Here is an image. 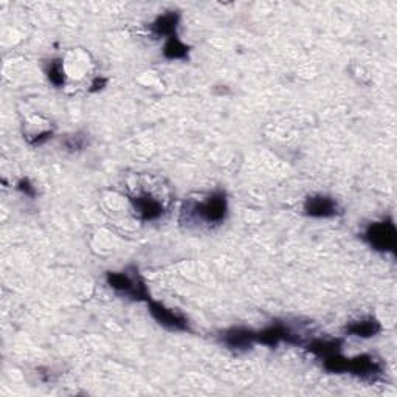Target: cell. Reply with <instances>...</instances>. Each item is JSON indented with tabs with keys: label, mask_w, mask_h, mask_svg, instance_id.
Segmentation results:
<instances>
[{
	"label": "cell",
	"mask_w": 397,
	"mask_h": 397,
	"mask_svg": "<svg viewBox=\"0 0 397 397\" xmlns=\"http://www.w3.org/2000/svg\"><path fill=\"white\" fill-rule=\"evenodd\" d=\"M222 343L234 351H247L257 343V332L245 327H232L222 334Z\"/></svg>",
	"instance_id": "8"
},
{
	"label": "cell",
	"mask_w": 397,
	"mask_h": 397,
	"mask_svg": "<svg viewBox=\"0 0 397 397\" xmlns=\"http://www.w3.org/2000/svg\"><path fill=\"white\" fill-rule=\"evenodd\" d=\"M346 332L349 335H354V337L369 339L382 332V325L379 323V320L369 317L365 320L349 323V325L346 326Z\"/></svg>",
	"instance_id": "11"
},
{
	"label": "cell",
	"mask_w": 397,
	"mask_h": 397,
	"mask_svg": "<svg viewBox=\"0 0 397 397\" xmlns=\"http://www.w3.org/2000/svg\"><path fill=\"white\" fill-rule=\"evenodd\" d=\"M179 20H180V15L177 11H168L166 15H161L154 20L149 29L156 36L172 38V36H177Z\"/></svg>",
	"instance_id": "10"
},
{
	"label": "cell",
	"mask_w": 397,
	"mask_h": 397,
	"mask_svg": "<svg viewBox=\"0 0 397 397\" xmlns=\"http://www.w3.org/2000/svg\"><path fill=\"white\" fill-rule=\"evenodd\" d=\"M346 373L357 375V378L363 380L375 382L382 375L383 368H382V363L378 359H374L373 355L362 354V355H357V357L348 359Z\"/></svg>",
	"instance_id": "5"
},
{
	"label": "cell",
	"mask_w": 397,
	"mask_h": 397,
	"mask_svg": "<svg viewBox=\"0 0 397 397\" xmlns=\"http://www.w3.org/2000/svg\"><path fill=\"white\" fill-rule=\"evenodd\" d=\"M47 76H49L50 83L56 87H63L65 84V72H64V65L63 60L60 59H55L51 60L47 67Z\"/></svg>",
	"instance_id": "14"
},
{
	"label": "cell",
	"mask_w": 397,
	"mask_h": 397,
	"mask_svg": "<svg viewBox=\"0 0 397 397\" xmlns=\"http://www.w3.org/2000/svg\"><path fill=\"white\" fill-rule=\"evenodd\" d=\"M131 202L141 220H156L165 213L163 205L149 194H140L137 197H132Z\"/></svg>",
	"instance_id": "9"
},
{
	"label": "cell",
	"mask_w": 397,
	"mask_h": 397,
	"mask_svg": "<svg viewBox=\"0 0 397 397\" xmlns=\"http://www.w3.org/2000/svg\"><path fill=\"white\" fill-rule=\"evenodd\" d=\"M363 238L378 252L394 253L397 247V232L393 220H382L371 224L366 228Z\"/></svg>",
	"instance_id": "2"
},
{
	"label": "cell",
	"mask_w": 397,
	"mask_h": 397,
	"mask_svg": "<svg viewBox=\"0 0 397 397\" xmlns=\"http://www.w3.org/2000/svg\"><path fill=\"white\" fill-rule=\"evenodd\" d=\"M306 349L309 353H312L314 355H317L320 359H326L329 355L339 354L341 351V340L332 339V340H312L311 343H307Z\"/></svg>",
	"instance_id": "12"
},
{
	"label": "cell",
	"mask_w": 397,
	"mask_h": 397,
	"mask_svg": "<svg viewBox=\"0 0 397 397\" xmlns=\"http://www.w3.org/2000/svg\"><path fill=\"white\" fill-rule=\"evenodd\" d=\"M227 213H228L227 194L222 191L213 193L205 202H202V204L196 206L197 216L208 222V224H220L222 220H225Z\"/></svg>",
	"instance_id": "3"
},
{
	"label": "cell",
	"mask_w": 397,
	"mask_h": 397,
	"mask_svg": "<svg viewBox=\"0 0 397 397\" xmlns=\"http://www.w3.org/2000/svg\"><path fill=\"white\" fill-rule=\"evenodd\" d=\"M305 211L311 218H334L340 213V208L332 197L329 196H311L305 202Z\"/></svg>",
	"instance_id": "7"
},
{
	"label": "cell",
	"mask_w": 397,
	"mask_h": 397,
	"mask_svg": "<svg viewBox=\"0 0 397 397\" xmlns=\"http://www.w3.org/2000/svg\"><path fill=\"white\" fill-rule=\"evenodd\" d=\"M65 147L69 151H81L84 149L87 145V138L84 133H76V136H72L65 140Z\"/></svg>",
	"instance_id": "15"
},
{
	"label": "cell",
	"mask_w": 397,
	"mask_h": 397,
	"mask_svg": "<svg viewBox=\"0 0 397 397\" xmlns=\"http://www.w3.org/2000/svg\"><path fill=\"white\" fill-rule=\"evenodd\" d=\"M188 53H190V47L181 42L177 36L168 38L163 49V56L166 59H186Z\"/></svg>",
	"instance_id": "13"
},
{
	"label": "cell",
	"mask_w": 397,
	"mask_h": 397,
	"mask_svg": "<svg viewBox=\"0 0 397 397\" xmlns=\"http://www.w3.org/2000/svg\"><path fill=\"white\" fill-rule=\"evenodd\" d=\"M106 84H107V79H106V78H103V76L95 78V79H93V83L90 84V89H89V90H90L92 93L99 92V90L104 89Z\"/></svg>",
	"instance_id": "17"
},
{
	"label": "cell",
	"mask_w": 397,
	"mask_h": 397,
	"mask_svg": "<svg viewBox=\"0 0 397 397\" xmlns=\"http://www.w3.org/2000/svg\"><path fill=\"white\" fill-rule=\"evenodd\" d=\"M106 279L107 284L121 295H126V297H131L136 301L147 302L151 300L145 281L141 279L137 270L133 272V277L126 272H107Z\"/></svg>",
	"instance_id": "1"
},
{
	"label": "cell",
	"mask_w": 397,
	"mask_h": 397,
	"mask_svg": "<svg viewBox=\"0 0 397 397\" xmlns=\"http://www.w3.org/2000/svg\"><path fill=\"white\" fill-rule=\"evenodd\" d=\"M51 136H53V133H51L50 131L42 132V133H39V136H36V138L30 140V143H31L33 146H36V145H42L44 141H47L49 138H51Z\"/></svg>",
	"instance_id": "18"
},
{
	"label": "cell",
	"mask_w": 397,
	"mask_h": 397,
	"mask_svg": "<svg viewBox=\"0 0 397 397\" xmlns=\"http://www.w3.org/2000/svg\"><path fill=\"white\" fill-rule=\"evenodd\" d=\"M279 341H286L289 345H301V339L298 335L289 331L282 323H275V325L257 332V343H262V345L273 348Z\"/></svg>",
	"instance_id": "6"
},
{
	"label": "cell",
	"mask_w": 397,
	"mask_h": 397,
	"mask_svg": "<svg viewBox=\"0 0 397 397\" xmlns=\"http://www.w3.org/2000/svg\"><path fill=\"white\" fill-rule=\"evenodd\" d=\"M149 306V312L154 318L157 320L159 325H161L170 331H180V332H191L190 323L179 312H174L171 309L165 307L161 302H157L154 300L147 301Z\"/></svg>",
	"instance_id": "4"
},
{
	"label": "cell",
	"mask_w": 397,
	"mask_h": 397,
	"mask_svg": "<svg viewBox=\"0 0 397 397\" xmlns=\"http://www.w3.org/2000/svg\"><path fill=\"white\" fill-rule=\"evenodd\" d=\"M17 190L22 194H25V196H29V197H35L36 196L35 186L31 185V181L29 179H20L17 181Z\"/></svg>",
	"instance_id": "16"
}]
</instances>
